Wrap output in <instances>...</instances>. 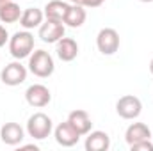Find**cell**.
<instances>
[{
  "label": "cell",
  "mask_w": 153,
  "mask_h": 151,
  "mask_svg": "<svg viewBox=\"0 0 153 151\" xmlns=\"http://www.w3.org/2000/svg\"><path fill=\"white\" fill-rule=\"evenodd\" d=\"M52 130H53L52 119L43 112L32 114V115L29 117V121H27V133H29V137H32V139H36V141L46 139V137L52 133Z\"/></svg>",
  "instance_id": "3957f363"
},
{
  "label": "cell",
  "mask_w": 153,
  "mask_h": 151,
  "mask_svg": "<svg viewBox=\"0 0 153 151\" xmlns=\"http://www.w3.org/2000/svg\"><path fill=\"white\" fill-rule=\"evenodd\" d=\"M85 18H87V13H85L84 5H82V4H73V5H70V9H68V14H66V18H64V25H68V27H71V29H78V27L84 25Z\"/></svg>",
  "instance_id": "e0dca14e"
},
{
  "label": "cell",
  "mask_w": 153,
  "mask_h": 151,
  "mask_svg": "<svg viewBox=\"0 0 153 151\" xmlns=\"http://www.w3.org/2000/svg\"><path fill=\"white\" fill-rule=\"evenodd\" d=\"M150 73L153 75V59H152V62H150Z\"/></svg>",
  "instance_id": "cb8c5ba5"
},
{
  "label": "cell",
  "mask_w": 153,
  "mask_h": 151,
  "mask_svg": "<svg viewBox=\"0 0 153 151\" xmlns=\"http://www.w3.org/2000/svg\"><path fill=\"white\" fill-rule=\"evenodd\" d=\"M105 0H80V4L84 7H100Z\"/></svg>",
  "instance_id": "ffe728a7"
},
{
  "label": "cell",
  "mask_w": 153,
  "mask_h": 151,
  "mask_svg": "<svg viewBox=\"0 0 153 151\" xmlns=\"http://www.w3.org/2000/svg\"><path fill=\"white\" fill-rule=\"evenodd\" d=\"M53 70H55V64H53V59L48 52L34 50L29 55V71L32 75L39 76V78H48L53 73Z\"/></svg>",
  "instance_id": "7a4b0ae2"
},
{
  "label": "cell",
  "mask_w": 153,
  "mask_h": 151,
  "mask_svg": "<svg viewBox=\"0 0 153 151\" xmlns=\"http://www.w3.org/2000/svg\"><path fill=\"white\" fill-rule=\"evenodd\" d=\"M22 150H34V151H38V146H34V144H27V146H22Z\"/></svg>",
  "instance_id": "7402d4cb"
},
{
  "label": "cell",
  "mask_w": 153,
  "mask_h": 151,
  "mask_svg": "<svg viewBox=\"0 0 153 151\" xmlns=\"http://www.w3.org/2000/svg\"><path fill=\"white\" fill-rule=\"evenodd\" d=\"M9 2H11V0H0V7H2V5H5V4H9Z\"/></svg>",
  "instance_id": "603a6c76"
},
{
  "label": "cell",
  "mask_w": 153,
  "mask_h": 151,
  "mask_svg": "<svg viewBox=\"0 0 153 151\" xmlns=\"http://www.w3.org/2000/svg\"><path fill=\"white\" fill-rule=\"evenodd\" d=\"M9 52L16 61L29 57L34 52V36L29 30H20L9 38Z\"/></svg>",
  "instance_id": "6da1fadb"
},
{
  "label": "cell",
  "mask_w": 153,
  "mask_h": 151,
  "mask_svg": "<svg viewBox=\"0 0 153 151\" xmlns=\"http://www.w3.org/2000/svg\"><path fill=\"white\" fill-rule=\"evenodd\" d=\"M68 9H70V4L66 0H50L46 5H45V18L48 20H57V21H62L64 23V18L68 14Z\"/></svg>",
  "instance_id": "4fadbf2b"
},
{
  "label": "cell",
  "mask_w": 153,
  "mask_h": 151,
  "mask_svg": "<svg viewBox=\"0 0 153 151\" xmlns=\"http://www.w3.org/2000/svg\"><path fill=\"white\" fill-rule=\"evenodd\" d=\"M64 32H66V27L62 21H57V20H45L41 25H39V38L43 43H57L61 38H64Z\"/></svg>",
  "instance_id": "52a82bcc"
},
{
  "label": "cell",
  "mask_w": 153,
  "mask_h": 151,
  "mask_svg": "<svg viewBox=\"0 0 153 151\" xmlns=\"http://www.w3.org/2000/svg\"><path fill=\"white\" fill-rule=\"evenodd\" d=\"M116 112L123 119H137L141 115V112H143V103H141V100L137 96L126 94V96H121L117 100Z\"/></svg>",
  "instance_id": "277c9868"
},
{
  "label": "cell",
  "mask_w": 153,
  "mask_h": 151,
  "mask_svg": "<svg viewBox=\"0 0 153 151\" xmlns=\"http://www.w3.org/2000/svg\"><path fill=\"white\" fill-rule=\"evenodd\" d=\"M139 2H153V0H139Z\"/></svg>",
  "instance_id": "484cf974"
},
{
  "label": "cell",
  "mask_w": 153,
  "mask_h": 151,
  "mask_svg": "<svg viewBox=\"0 0 153 151\" xmlns=\"http://www.w3.org/2000/svg\"><path fill=\"white\" fill-rule=\"evenodd\" d=\"M68 121H70V124L75 128L80 135H87L91 132L93 121H91L89 114L85 112V110H73V112H70Z\"/></svg>",
  "instance_id": "9a60e30c"
},
{
  "label": "cell",
  "mask_w": 153,
  "mask_h": 151,
  "mask_svg": "<svg viewBox=\"0 0 153 151\" xmlns=\"http://www.w3.org/2000/svg\"><path fill=\"white\" fill-rule=\"evenodd\" d=\"M53 137H55V142H57L59 146H62V148H71V146H75L76 142L80 141L82 135L70 124V121H64V123H61V124L55 126Z\"/></svg>",
  "instance_id": "9c48e42d"
},
{
  "label": "cell",
  "mask_w": 153,
  "mask_h": 151,
  "mask_svg": "<svg viewBox=\"0 0 153 151\" xmlns=\"http://www.w3.org/2000/svg\"><path fill=\"white\" fill-rule=\"evenodd\" d=\"M43 18H45V13L38 9V7H29L22 13V18H20V25L25 29V30H32L39 27L43 23Z\"/></svg>",
  "instance_id": "2e32d148"
},
{
  "label": "cell",
  "mask_w": 153,
  "mask_h": 151,
  "mask_svg": "<svg viewBox=\"0 0 153 151\" xmlns=\"http://www.w3.org/2000/svg\"><path fill=\"white\" fill-rule=\"evenodd\" d=\"M66 2H73V4H80V0H66Z\"/></svg>",
  "instance_id": "d4e9b609"
},
{
  "label": "cell",
  "mask_w": 153,
  "mask_h": 151,
  "mask_svg": "<svg viewBox=\"0 0 153 151\" xmlns=\"http://www.w3.org/2000/svg\"><path fill=\"white\" fill-rule=\"evenodd\" d=\"M109 148H111V137L105 132L96 130V132L87 133V139H85V150L87 151H107Z\"/></svg>",
  "instance_id": "7c38bea8"
},
{
  "label": "cell",
  "mask_w": 153,
  "mask_h": 151,
  "mask_svg": "<svg viewBox=\"0 0 153 151\" xmlns=\"http://www.w3.org/2000/svg\"><path fill=\"white\" fill-rule=\"evenodd\" d=\"M55 52L62 62H71L78 55V44L73 38H61L55 43Z\"/></svg>",
  "instance_id": "8fae6325"
},
{
  "label": "cell",
  "mask_w": 153,
  "mask_h": 151,
  "mask_svg": "<svg viewBox=\"0 0 153 151\" xmlns=\"http://www.w3.org/2000/svg\"><path fill=\"white\" fill-rule=\"evenodd\" d=\"M0 78H2V82H4L5 85H11V87L20 85V84H23V82L27 80V68H25L20 61H14V62L7 64V66L2 70Z\"/></svg>",
  "instance_id": "ba28073f"
},
{
  "label": "cell",
  "mask_w": 153,
  "mask_h": 151,
  "mask_svg": "<svg viewBox=\"0 0 153 151\" xmlns=\"http://www.w3.org/2000/svg\"><path fill=\"white\" fill-rule=\"evenodd\" d=\"M25 100L30 107L34 109H43L52 101V93L46 85L43 84H32L27 91H25Z\"/></svg>",
  "instance_id": "8992f818"
},
{
  "label": "cell",
  "mask_w": 153,
  "mask_h": 151,
  "mask_svg": "<svg viewBox=\"0 0 153 151\" xmlns=\"http://www.w3.org/2000/svg\"><path fill=\"white\" fill-rule=\"evenodd\" d=\"M20 18H22V9L14 0H11L9 4L0 7V21L2 23H14Z\"/></svg>",
  "instance_id": "ac0fdd59"
},
{
  "label": "cell",
  "mask_w": 153,
  "mask_h": 151,
  "mask_svg": "<svg viewBox=\"0 0 153 151\" xmlns=\"http://www.w3.org/2000/svg\"><path fill=\"white\" fill-rule=\"evenodd\" d=\"M125 139L130 144H135V142H141V141H146V139H152V132L148 128V124L144 123H132L126 132H125Z\"/></svg>",
  "instance_id": "5bb4252c"
},
{
  "label": "cell",
  "mask_w": 153,
  "mask_h": 151,
  "mask_svg": "<svg viewBox=\"0 0 153 151\" xmlns=\"http://www.w3.org/2000/svg\"><path fill=\"white\" fill-rule=\"evenodd\" d=\"M0 139L7 146H18L25 139V132L18 123H5L0 128Z\"/></svg>",
  "instance_id": "30bf717a"
},
{
  "label": "cell",
  "mask_w": 153,
  "mask_h": 151,
  "mask_svg": "<svg viewBox=\"0 0 153 151\" xmlns=\"http://www.w3.org/2000/svg\"><path fill=\"white\" fill-rule=\"evenodd\" d=\"M130 150L132 151H153V142L150 141V139H146V141L130 144Z\"/></svg>",
  "instance_id": "d6986e66"
},
{
  "label": "cell",
  "mask_w": 153,
  "mask_h": 151,
  "mask_svg": "<svg viewBox=\"0 0 153 151\" xmlns=\"http://www.w3.org/2000/svg\"><path fill=\"white\" fill-rule=\"evenodd\" d=\"M96 46L100 50V53L103 55H114L116 52L119 50V34L116 32L114 29L105 27L98 32L96 36Z\"/></svg>",
  "instance_id": "5b68a950"
},
{
  "label": "cell",
  "mask_w": 153,
  "mask_h": 151,
  "mask_svg": "<svg viewBox=\"0 0 153 151\" xmlns=\"http://www.w3.org/2000/svg\"><path fill=\"white\" fill-rule=\"evenodd\" d=\"M7 41H9V34H7L5 27H4V25L0 23V48H2V46H4V44L7 43Z\"/></svg>",
  "instance_id": "44dd1931"
}]
</instances>
